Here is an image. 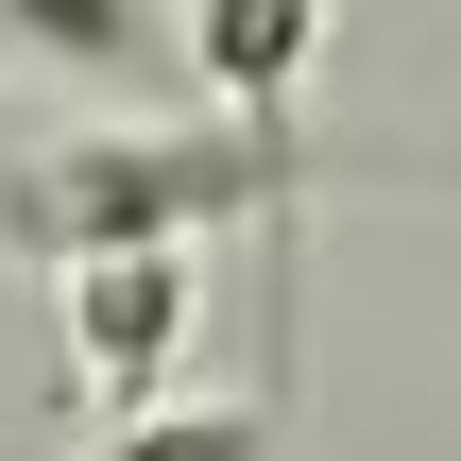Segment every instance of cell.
Listing matches in <instances>:
<instances>
[{
  "mask_svg": "<svg viewBox=\"0 0 461 461\" xmlns=\"http://www.w3.org/2000/svg\"><path fill=\"white\" fill-rule=\"evenodd\" d=\"M86 461H274V411H257V393H171V411L103 428Z\"/></svg>",
  "mask_w": 461,
  "mask_h": 461,
  "instance_id": "cell-4",
  "label": "cell"
},
{
  "mask_svg": "<svg viewBox=\"0 0 461 461\" xmlns=\"http://www.w3.org/2000/svg\"><path fill=\"white\" fill-rule=\"evenodd\" d=\"M171 359H188V240L86 257V274H68V393H86L103 428H137Z\"/></svg>",
  "mask_w": 461,
  "mask_h": 461,
  "instance_id": "cell-2",
  "label": "cell"
},
{
  "mask_svg": "<svg viewBox=\"0 0 461 461\" xmlns=\"http://www.w3.org/2000/svg\"><path fill=\"white\" fill-rule=\"evenodd\" d=\"M0 34L51 51V68H137L154 51V0H0Z\"/></svg>",
  "mask_w": 461,
  "mask_h": 461,
  "instance_id": "cell-5",
  "label": "cell"
},
{
  "mask_svg": "<svg viewBox=\"0 0 461 461\" xmlns=\"http://www.w3.org/2000/svg\"><path fill=\"white\" fill-rule=\"evenodd\" d=\"M325 205V137L308 120H137V137H0V257L17 274H86L137 240H205V222H274Z\"/></svg>",
  "mask_w": 461,
  "mask_h": 461,
  "instance_id": "cell-1",
  "label": "cell"
},
{
  "mask_svg": "<svg viewBox=\"0 0 461 461\" xmlns=\"http://www.w3.org/2000/svg\"><path fill=\"white\" fill-rule=\"evenodd\" d=\"M171 34L222 120H291V86L325 68V0H171Z\"/></svg>",
  "mask_w": 461,
  "mask_h": 461,
  "instance_id": "cell-3",
  "label": "cell"
}]
</instances>
